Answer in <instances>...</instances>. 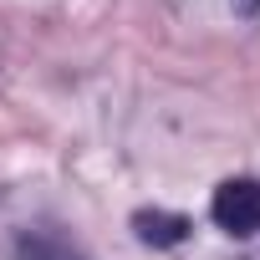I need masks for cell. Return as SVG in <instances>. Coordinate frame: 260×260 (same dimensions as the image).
Masks as SVG:
<instances>
[{"mask_svg": "<svg viewBox=\"0 0 260 260\" xmlns=\"http://www.w3.org/2000/svg\"><path fill=\"white\" fill-rule=\"evenodd\" d=\"M16 260H92L82 255L77 245H67L61 235H41V230H26L16 240Z\"/></svg>", "mask_w": 260, "mask_h": 260, "instance_id": "cell-3", "label": "cell"}, {"mask_svg": "<svg viewBox=\"0 0 260 260\" xmlns=\"http://www.w3.org/2000/svg\"><path fill=\"white\" fill-rule=\"evenodd\" d=\"M133 230H138V240L143 245H158V250H169V245H179V240H189V219L184 214H169V209H138L133 214Z\"/></svg>", "mask_w": 260, "mask_h": 260, "instance_id": "cell-2", "label": "cell"}, {"mask_svg": "<svg viewBox=\"0 0 260 260\" xmlns=\"http://www.w3.org/2000/svg\"><path fill=\"white\" fill-rule=\"evenodd\" d=\"M214 224L230 230V235H255L260 230V179H224L214 189V204H209Z\"/></svg>", "mask_w": 260, "mask_h": 260, "instance_id": "cell-1", "label": "cell"}]
</instances>
